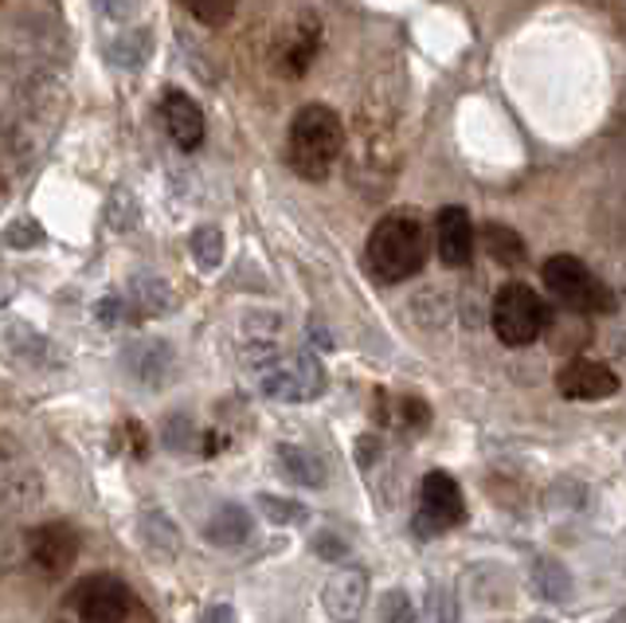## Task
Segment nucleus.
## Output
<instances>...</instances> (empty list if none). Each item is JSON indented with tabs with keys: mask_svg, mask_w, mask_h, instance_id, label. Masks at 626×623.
I'll return each mask as SVG.
<instances>
[{
	"mask_svg": "<svg viewBox=\"0 0 626 623\" xmlns=\"http://www.w3.org/2000/svg\"><path fill=\"white\" fill-rule=\"evenodd\" d=\"M364 259H368V271L380 283H404V279L420 274L423 263H427V228H423V220L412 208L387 212L372 228Z\"/></svg>",
	"mask_w": 626,
	"mask_h": 623,
	"instance_id": "f257e3e1",
	"label": "nucleus"
},
{
	"mask_svg": "<svg viewBox=\"0 0 626 623\" xmlns=\"http://www.w3.org/2000/svg\"><path fill=\"white\" fill-rule=\"evenodd\" d=\"M341 150H345V122L325 102H310L294 114L286 138L290 169L305 181H325L337 165Z\"/></svg>",
	"mask_w": 626,
	"mask_h": 623,
	"instance_id": "f03ea898",
	"label": "nucleus"
},
{
	"mask_svg": "<svg viewBox=\"0 0 626 623\" xmlns=\"http://www.w3.org/2000/svg\"><path fill=\"white\" fill-rule=\"evenodd\" d=\"M541 279L556 302L572 314H610L615 291L603 279H595L592 267H584L576 255H553L541 267Z\"/></svg>",
	"mask_w": 626,
	"mask_h": 623,
	"instance_id": "7ed1b4c3",
	"label": "nucleus"
},
{
	"mask_svg": "<svg viewBox=\"0 0 626 623\" xmlns=\"http://www.w3.org/2000/svg\"><path fill=\"white\" fill-rule=\"evenodd\" d=\"M259 384H263L266 396L286 400V404H305V400H317L325 392V369L310 350L282 353V358L266 361Z\"/></svg>",
	"mask_w": 626,
	"mask_h": 623,
	"instance_id": "20e7f679",
	"label": "nucleus"
},
{
	"mask_svg": "<svg viewBox=\"0 0 626 623\" xmlns=\"http://www.w3.org/2000/svg\"><path fill=\"white\" fill-rule=\"evenodd\" d=\"M548 325L544 302L533 287L525 283H505L494 299V330L505 345H533Z\"/></svg>",
	"mask_w": 626,
	"mask_h": 623,
	"instance_id": "39448f33",
	"label": "nucleus"
},
{
	"mask_svg": "<svg viewBox=\"0 0 626 623\" xmlns=\"http://www.w3.org/2000/svg\"><path fill=\"white\" fill-rule=\"evenodd\" d=\"M67 600L79 623H130V612L138 604V596L114 576H87Z\"/></svg>",
	"mask_w": 626,
	"mask_h": 623,
	"instance_id": "423d86ee",
	"label": "nucleus"
},
{
	"mask_svg": "<svg viewBox=\"0 0 626 623\" xmlns=\"http://www.w3.org/2000/svg\"><path fill=\"white\" fill-rule=\"evenodd\" d=\"M466 518V502H462L458 482L446 471H431L420 486V514H415V533L420 537H438V533L454 530Z\"/></svg>",
	"mask_w": 626,
	"mask_h": 623,
	"instance_id": "0eeeda50",
	"label": "nucleus"
},
{
	"mask_svg": "<svg viewBox=\"0 0 626 623\" xmlns=\"http://www.w3.org/2000/svg\"><path fill=\"white\" fill-rule=\"evenodd\" d=\"M322 604L333 623H361L364 604H368V573L356 565H345L325 581Z\"/></svg>",
	"mask_w": 626,
	"mask_h": 623,
	"instance_id": "6e6552de",
	"label": "nucleus"
},
{
	"mask_svg": "<svg viewBox=\"0 0 626 623\" xmlns=\"http://www.w3.org/2000/svg\"><path fill=\"white\" fill-rule=\"evenodd\" d=\"M317 48H322V24H317V17L305 12V17L282 36L279 48H274V67H279V76H286V79L305 76L313 56H317Z\"/></svg>",
	"mask_w": 626,
	"mask_h": 623,
	"instance_id": "1a4fd4ad",
	"label": "nucleus"
},
{
	"mask_svg": "<svg viewBox=\"0 0 626 623\" xmlns=\"http://www.w3.org/2000/svg\"><path fill=\"white\" fill-rule=\"evenodd\" d=\"M28 549L43 573H67L79 557V533L67 522H48L28 537Z\"/></svg>",
	"mask_w": 626,
	"mask_h": 623,
	"instance_id": "9d476101",
	"label": "nucleus"
},
{
	"mask_svg": "<svg viewBox=\"0 0 626 623\" xmlns=\"http://www.w3.org/2000/svg\"><path fill=\"white\" fill-rule=\"evenodd\" d=\"M161 114H165V130L184 153L200 150L204 142V110L196 107V99L181 91V87H169L165 99H161Z\"/></svg>",
	"mask_w": 626,
	"mask_h": 623,
	"instance_id": "9b49d317",
	"label": "nucleus"
},
{
	"mask_svg": "<svg viewBox=\"0 0 626 623\" xmlns=\"http://www.w3.org/2000/svg\"><path fill=\"white\" fill-rule=\"evenodd\" d=\"M438 232V259L446 267H470L474 259V224H470V212L458 204H446L435 217Z\"/></svg>",
	"mask_w": 626,
	"mask_h": 623,
	"instance_id": "f8f14e48",
	"label": "nucleus"
},
{
	"mask_svg": "<svg viewBox=\"0 0 626 623\" xmlns=\"http://www.w3.org/2000/svg\"><path fill=\"white\" fill-rule=\"evenodd\" d=\"M556 381H561V392L568 400H607L618 392V376L607 365H599V361H584V358L564 365Z\"/></svg>",
	"mask_w": 626,
	"mask_h": 623,
	"instance_id": "ddd939ff",
	"label": "nucleus"
},
{
	"mask_svg": "<svg viewBox=\"0 0 626 623\" xmlns=\"http://www.w3.org/2000/svg\"><path fill=\"white\" fill-rule=\"evenodd\" d=\"M279 463L282 471H286L290 482H297V486H310V491H322L325 486V459L317 455V451L302 448V443H282L279 448Z\"/></svg>",
	"mask_w": 626,
	"mask_h": 623,
	"instance_id": "4468645a",
	"label": "nucleus"
},
{
	"mask_svg": "<svg viewBox=\"0 0 626 623\" xmlns=\"http://www.w3.org/2000/svg\"><path fill=\"white\" fill-rule=\"evenodd\" d=\"M204 537L212 541V545H220V549L243 545V541L251 537V514L243 506H235V502H228V506L215 510L212 522L204 525Z\"/></svg>",
	"mask_w": 626,
	"mask_h": 623,
	"instance_id": "2eb2a0df",
	"label": "nucleus"
},
{
	"mask_svg": "<svg viewBox=\"0 0 626 623\" xmlns=\"http://www.w3.org/2000/svg\"><path fill=\"white\" fill-rule=\"evenodd\" d=\"M482 243H486L489 259L502 267H521L525 263V240H521V232H513V228L505 224H486L482 228Z\"/></svg>",
	"mask_w": 626,
	"mask_h": 623,
	"instance_id": "dca6fc26",
	"label": "nucleus"
},
{
	"mask_svg": "<svg viewBox=\"0 0 626 623\" xmlns=\"http://www.w3.org/2000/svg\"><path fill=\"white\" fill-rule=\"evenodd\" d=\"M130 369L141 376V381L161 384L169 369H173V353H169L165 341H145V345H138V350L130 353Z\"/></svg>",
	"mask_w": 626,
	"mask_h": 623,
	"instance_id": "f3484780",
	"label": "nucleus"
},
{
	"mask_svg": "<svg viewBox=\"0 0 626 623\" xmlns=\"http://www.w3.org/2000/svg\"><path fill=\"white\" fill-rule=\"evenodd\" d=\"M533 581H536V589H541V596L556 600V604L572 600V576H568V569H564L561 561L541 557L533 565Z\"/></svg>",
	"mask_w": 626,
	"mask_h": 623,
	"instance_id": "a211bd4d",
	"label": "nucleus"
},
{
	"mask_svg": "<svg viewBox=\"0 0 626 623\" xmlns=\"http://www.w3.org/2000/svg\"><path fill=\"white\" fill-rule=\"evenodd\" d=\"M192 248V259H196V267H204V271H215V267L223 263V232L215 224H204L192 232L189 240Z\"/></svg>",
	"mask_w": 626,
	"mask_h": 623,
	"instance_id": "6ab92c4d",
	"label": "nucleus"
},
{
	"mask_svg": "<svg viewBox=\"0 0 626 623\" xmlns=\"http://www.w3.org/2000/svg\"><path fill=\"white\" fill-rule=\"evenodd\" d=\"M184 9H189L192 17L200 20V24H208V28H223L231 17H235V9H240V0H184Z\"/></svg>",
	"mask_w": 626,
	"mask_h": 623,
	"instance_id": "aec40b11",
	"label": "nucleus"
},
{
	"mask_svg": "<svg viewBox=\"0 0 626 623\" xmlns=\"http://www.w3.org/2000/svg\"><path fill=\"white\" fill-rule=\"evenodd\" d=\"M259 510L271 518L274 525H297L305 518V510L290 499H279V494H259Z\"/></svg>",
	"mask_w": 626,
	"mask_h": 623,
	"instance_id": "412c9836",
	"label": "nucleus"
},
{
	"mask_svg": "<svg viewBox=\"0 0 626 623\" xmlns=\"http://www.w3.org/2000/svg\"><path fill=\"white\" fill-rule=\"evenodd\" d=\"M145 56H149V36L145 32H138V40H133V32H130V36H122L118 43H110V59L122 63V67H141L145 63Z\"/></svg>",
	"mask_w": 626,
	"mask_h": 623,
	"instance_id": "4be33fe9",
	"label": "nucleus"
},
{
	"mask_svg": "<svg viewBox=\"0 0 626 623\" xmlns=\"http://www.w3.org/2000/svg\"><path fill=\"white\" fill-rule=\"evenodd\" d=\"M415 620H420V615H415V607H412V600H407V592L404 589L387 592L384 604H380V623H415Z\"/></svg>",
	"mask_w": 626,
	"mask_h": 623,
	"instance_id": "5701e85b",
	"label": "nucleus"
},
{
	"mask_svg": "<svg viewBox=\"0 0 626 623\" xmlns=\"http://www.w3.org/2000/svg\"><path fill=\"white\" fill-rule=\"evenodd\" d=\"M94 4H99L102 17L114 20V24H130L141 12V0H94Z\"/></svg>",
	"mask_w": 626,
	"mask_h": 623,
	"instance_id": "b1692460",
	"label": "nucleus"
},
{
	"mask_svg": "<svg viewBox=\"0 0 626 623\" xmlns=\"http://www.w3.org/2000/svg\"><path fill=\"white\" fill-rule=\"evenodd\" d=\"M400 408H404V412H400V420H404V424H412V428H423L431 420V408L423 404V400H400Z\"/></svg>",
	"mask_w": 626,
	"mask_h": 623,
	"instance_id": "393cba45",
	"label": "nucleus"
},
{
	"mask_svg": "<svg viewBox=\"0 0 626 623\" xmlns=\"http://www.w3.org/2000/svg\"><path fill=\"white\" fill-rule=\"evenodd\" d=\"M313 549H317L325 561H341V557H345V541H337V533H322V537L313 541Z\"/></svg>",
	"mask_w": 626,
	"mask_h": 623,
	"instance_id": "a878e982",
	"label": "nucleus"
},
{
	"mask_svg": "<svg viewBox=\"0 0 626 623\" xmlns=\"http://www.w3.org/2000/svg\"><path fill=\"white\" fill-rule=\"evenodd\" d=\"M122 435H125V440H130V443H125V448H130L133 451V455H145V451H149V440H145V428H141V424H122Z\"/></svg>",
	"mask_w": 626,
	"mask_h": 623,
	"instance_id": "bb28decb",
	"label": "nucleus"
},
{
	"mask_svg": "<svg viewBox=\"0 0 626 623\" xmlns=\"http://www.w3.org/2000/svg\"><path fill=\"white\" fill-rule=\"evenodd\" d=\"M200 623H235V612H231V604H212Z\"/></svg>",
	"mask_w": 626,
	"mask_h": 623,
	"instance_id": "cd10ccee",
	"label": "nucleus"
},
{
	"mask_svg": "<svg viewBox=\"0 0 626 623\" xmlns=\"http://www.w3.org/2000/svg\"><path fill=\"white\" fill-rule=\"evenodd\" d=\"M376 440H372V435H368V440H361V448H356V463H361V466H368L372 463V459H376Z\"/></svg>",
	"mask_w": 626,
	"mask_h": 623,
	"instance_id": "c85d7f7f",
	"label": "nucleus"
},
{
	"mask_svg": "<svg viewBox=\"0 0 626 623\" xmlns=\"http://www.w3.org/2000/svg\"><path fill=\"white\" fill-rule=\"evenodd\" d=\"M9 240L12 243H36V240H40V232H36V228H28V224H20L17 232H9Z\"/></svg>",
	"mask_w": 626,
	"mask_h": 623,
	"instance_id": "c756f323",
	"label": "nucleus"
},
{
	"mask_svg": "<svg viewBox=\"0 0 626 623\" xmlns=\"http://www.w3.org/2000/svg\"><path fill=\"white\" fill-rule=\"evenodd\" d=\"M610 623H626V604H623V607H618V612H615V615H610Z\"/></svg>",
	"mask_w": 626,
	"mask_h": 623,
	"instance_id": "7c9ffc66",
	"label": "nucleus"
},
{
	"mask_svg": "<svg viewBox=\"0 0 626 623\" xmlns=\"http://www.w3.org/2000/svg\"><path fill=\"white\" fill-rule=\"evenodd\" d=\"M528 623H548V620H528Z\"/></svg>",
	"mask_w": 626,
	"mask_h": 623,
	"instance_id": "2f4dec72",
	"label": "nucleus"
}]
</instances>
